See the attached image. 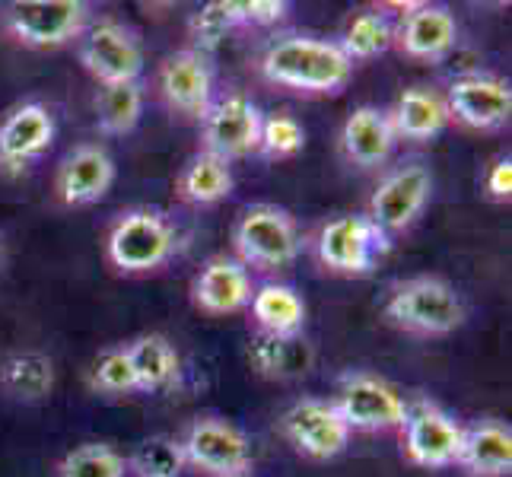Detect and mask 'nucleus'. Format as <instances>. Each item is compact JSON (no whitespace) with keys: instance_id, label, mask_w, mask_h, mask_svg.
Segmentation results:
<instances>
[{"instance_id":"obj_33","label":"nucleus","mask_w":512,"mask_h":477,"mask_svg":"<svg viewBox=\"0 0 512 477\" xmlns=\"http://www.w3.org/2000/svg\"><path fill=\"white\" fill-rule=\"evenodd\" d=\"M90 385L102 395H128L137 392V379H134V366L128 357V347H109L99 353V360L93 363Z\"/></svg>"},{"instance_id":"obj_35","label":"nucleus","mask_w":512,"mask_h":477,"mask_svg":"<svg viewBox=\"0 0 512 477\" xmlns=\"http://www.w3.org/2000/svg\"><path fill=\"white\" fill-rule=\"evenodd\" d=\"M239 10H242V23L271 26V23L284 20L290 4H280V0H242Z\"/></svg>"},{"instance_id":"obj_16","label":"nucleus","mask_w":512,"mask_h":477,"mask_svg":"<svg viewBox=\"0 0 512 477\" xmlns=\"http://www.w3.org/2000/svg\"><path fill=\"white\" fill-rule=\"evenodd\" d=\"M160 93L172 112L201 121L207 105L214 102V70L207 55L194 48L169 55L160 67Z\"/></svg>"},{"instance_id":"obj_1","label":"nucleus","mask_w":512,"mask_h":477,"mask_svg":"<svg viewBox=\"0 0 512 477\" xmlns=\"http://www.w3.org/2000/svg\"><path fill=\"white\" fill-rule=\"evenodd\" d=\"M261 74L268 83L293 93H338L353 74V61L338 42L312 35H284L261 55Z\"/></svg>"},{"instance_id":"obj_5","label":"nucleus","mask_w":512,"mask_h":477,"mask_svg":"<svg viewBox=\"0 0 512 477\" xmlns=\"http://www.w3.org/2000/svg\"><path fill=\"white\" fill-rule=\"evenodd\" d=\"M233 245L242 268L280 271L293 264L299 255V229L284 207L252 204L236 220Z\"/></svg>"},{"instance_id":"obj_38","label":"nucleus","mask_w":512,"mask_h":477,"mask_svg":"<svg viewBox=\"0 0 512 477\" xmlns=\"http://www.w3.org/2000/svg\"><path fill=\"white\" fill-rule=\"evenodd\" d=\"M236 477H252V474H236Z\"/></svg>"},{"instance_id":"obj_19","label":"nucleus","mask_w":512,"mask_h":477,"mask_svg":"<svg viewBox=\"0 0 512 477\" xmlns=\"http://www.w3.org/2000/svg\"><path fill=\"white\" fill-rule=\"evenodd\" d=\"M194 306L207 315H233L249 306L252 299V277L236 258L217 255L210 258L201 274L194 277Z\"/></svg>"},{"instance_id":"obj_37","label":"nucleus","mask_w":512,"mask_h":477,"mask_svg":"<svg viewBox=\"0 0 512 477\" xmlns=\"http://www.w3.org/2000/svg\"><path fill=\"white\" fill-rule=\"evenodd\" d=\"M0 264H4V242H0Z\"/></svg>"},{"instance_id":"obj_8","label":"nucleus","mask_w":512,"mask_h":477,"mask_svg":"<svg viewBox=\"0 0 512 477\" xmlns=\"http://www.w3.org/2000/svg\"><path fill=\"white\" fill-rule=\"evenodd\" d=\"M185 465L201 468L214 477L249 474L252 446L245 433L220 417H198L179 439Z\"/></svg>"},{"instance_id":"obj_22","label":"nucleus","mask_w":512,"mask_h":477,"mask_svg":"<svg viewBox=\"0 0 512 477\" xmlns=\"http://www.w3.org/2000/svg\"><path fill=\"white\" fill-rule=\"evenodd\" d=\"M249 360L268 379H296L312 369L315 350L303 334H258Z\"/></svg>"},{"instance_id":"obj_18","label":"nucleus","mask_w":512,"mask_h":477,"mask_svg":"<svg viewBox=\"0 0 512 477\" xmlns=\"http://www.w3.org/2000/svg\"><path fill=\"white\" fill-rule=\"evenodd\" d=\"M458 26L446 7L436 4H414L404 13L401 26L395 29V42L408 58L417 61H439L455 48Z\"/></svg>"},{"instance_id":"obj_17","label":"nucleus","mask_w":512,"mask_h":477,"mask_svg":"<svg viewBox=\"0 0 512 477\" xmlns=\"http://www.w3.org/2000/svg\"><path fill=\"white\" fill-rule=\"evenodd\" d=\"M115 182V159L99 144H83L64 156L55 191L67 207H90L109 194Z\"/></svg>"},{"instance_id":"obj_13","label":"nucleus","mask_w":512,"mask_h":477,"mask_svg":"<svg viewBox=\"0 0 512 477\" xmlns=\"http://www.w3.org/2000/svg\"><path fill=\"white\" fill-rule=\"evenodd\" d=\"M280 433L287 443L309 458H334L341 455L350 443V427L334 411V404L319 398H303L280 417Z\"/></svg>"},{"instance_id":"obj_31","label":"nucleus","mask_w":512,"mask_h":477,"mask_svg":"<svg viewBox=\"0 0 512 477\" xmlns=\"http://www.w3.org/2000/svg\"><path fill=\"white\" fill-rule=\"evenodd\" d=\"M125 471H128L125 458H121L112 446L86 443L64 458L58 468V477H125Z\"/></svg>"},{"instance_id":"obj_36","label":"nucleus","mask_w":512,"mask_h":477,"mask_svg":"<svg viewBox=\"0 0 512 477\" xmlns=\"http://www.w3.org/2000/svg\"><path fill=\"white\" fill-rule=\"evenodd\" d=\"M484 188L493 201H509V194H512V159H497L487 175H484Z\"/></svg>"},{"instance_id":"obj_7","label":"nucleus","mask_w":512,"mask_h":477,"mask_svg":"<svg viewBox=\"0 0 512 477\" xmlns=\"http://www.w3.org/2000/svg\"><path fill=\"white\" fill-rule=\"evenodd\" d=\"M261 109L245 93H223L207 105L201 115V140L204 150L220 159H242L258 150L261 140Z\"/></svg>"},{"instance_id":"obj_24","label":"nucleus","mask_w":512,"mask_h":477,"mask_svg":"<svg viewBox=\"0 0 512 477\" xmlns=\"http://www.w3.org/2000/svg\"><path fill=\"white\" fill-rule=\"evenodd\" d=\"M175 188H179V198L194 207L220 204L223 198L233 194V169H229L226 159L201 150L198 156H191L185 163Z\"/></svg>"},{"instance_id":"obj_12","label":"nucleus","mask_w":512,"mask_h":477,"mask_svg":"<svg viewBox=\"0 0 512 477\" xmlns=\"http://www.w3.org/2000/svg\"><path fill=\"white\" fill-rule=\"evenodd\" d=\"M404 430V452L420 468H449L458 462L462 449V427L452 414H446L433 401H417L408 408L401 423Z\"/></svg>"},{"instance_id":"obj_29","label":"nucleus","mask_w":512,"mask_h":477,"mask_svg":"<svg viewBox=\"0 0 512 477\" xmlns=\"http://www.w3.org/2000/svg\"><path fill=\"white\" fill-rule=\"evenodd\" d=\"M392 42H395V26L388 23V16L382 10H366L353 16L338 45L350 61H369L392 48Z\"/></svg>"},{"instance_id":"obj_9","label":"nucleus","mask_w":512,"mask_h":477,"mask_svg":"<svg viewBox=\"0 0 512 477\" xmlns=\"http://www.w3.org/2000/svg\"><path fill=\"white\" fill-rule=\"evenodd\" d=\"M411 404L392 382L369 373H353L341 382L334 411L350 430L379 433V430H398L404 417H408Z\"/></svg>"},{"instance_id":"obj_11","label":"nucleus","mask_w":512,"mask_h":477,"mask_svg":"<svg viewBox=\"0 0 512 477\" xmlns=\"http://www.w3.org/2000/svg\"><path fill=\"white\" fill-rule=\"evenodd\" d=\"M433 194V175L427 166L411 163L401 166L395 172H388L385 179L379 182V188L369 198V220H373L382 233H401L408 229L420 214L423 207L430 204Z\"/></svg>"},{"instance_id":"obj_27","label":"nucleus","mask_w":512,"mask_h":477,"mask_svg":"<svg viewBox=\"0 0 512 477\" xmlns=\"http://www.w3.org/2000/svg\"><path fill=\"white\" fill-rule=\"evenodd\" d=\"M252 315L261 334H299L306 322V303L299 299L293 287L284 284H264L252 290Z\"/></svg>"},{"instance_id":"obj_14","label":"nucleus","mask_w":512,"mask_h":477,"mask_svg":"<svg viewBox=\"0 0 512 477\" xmlns=\"http://www.w3.org/2000/svg\"><path fill=\"white\" fill-rule=\"evenodd\" d=\"M443 99H446L449 118L462 121L465 128H474V131L503 128L512 115L509 83H503L497 77H487V74L455 77Z\"/></svg>"},{"instance_id":"obj_6","label":"nucleus","mask_w":512,"mask_h":477,"mask_svg":"<svg viewBox=\"0 0 512 477\" xmlns=\"http://www.w3.org/2000/svg\"><path fill=\"white\" fill-rule=\"evenodd\" d=\"M80 61L102 86L134 83L144 70V48L125 23L99 20L80 35Z\"/></svg>"},{"instance_id":"obj_3","label":"nucleus","mask_w":512,"mask_h":477,"mask_svg":"<svg viewBox=\"0 0 512 477\" xmlns=\"http://www.w3.org/2000/svg\"><path fill=\"white\" fill-rule=\"evenodd\" d=\"M90 26L83 0H10L0 4V29L23 48H61Z\"/></svg>"},{"instance_id":"obj_4","label":"nucleus","mask_w":512,"mask_h":477,"mask_svg":"<svg viewBox=\"0 0 512 477\" xmlns=\"http://www.w3.org/2000/svg\"><path fill=\"white\" fill-rule=\"evenodd\" d=\"M179 236L175 226L150 207H134L121 214L105 239V255L121 274H150L172 258Z\"/></svg>"},{"instance_id":"obj_32","label":"nucleus","mask_w":512,"mask_h":477,"mask_svg":"<svg viewBox=\"0 0 512 477\" xmlns=\"http://www.w3.org/2000/svg\"><path fill=\"white\" fill-rule=\"evenodd\" d=\"M128 465L137 477H179L185 468V458L179 449V439L153 436L137 446Z\"/></svg>"},{"instance_id":"obj_30","label":"nucleus","mask_w":512,"mask_h":477,"mask_svg":"<svg viewBox=\"0 0 512 477\" xmlns=\"http://www.w3.org/2000/svg\"><path fill=\"white\" fill-rule=\"evenodd\" d=\"M236 26H242L239 0H214V4H204L188 23V35L194 42V51H201V55L214 51Z\"/></svg>"},{"instance_id":"obj_21","label":"nucleus","mask_w":512,"mask_h":477,"mask_svg":"<svg viewBox=\"0 0 512 477\" xmlns=\"http://www.w3.org/2000/svg\"><path fill=\"white\" fill-rule=\"evenodd\" d=\"M471 477H506L512 471V430L500 420H478L462 430L458 462Z\"/></svg>"},{"instance_id":"obj_2","label":"nucleus","mask_w":512,"mask_h":477,"mask_svg":"<svg viewBox=\"0 0 512 477\" xmlns=\"http://www.w3.org/2000/svg\"><path fill=\"white\" fill-rule=\"evenodd\" d=\"M465 299L443 277H411L392 287L385 299V318L395 328L423 338L452 334L465 325Z\"/></svg>"},{"instance_id":"obj_10","label":"nucleus","mask_w":512,"mask_h":477,"mask_svg":"<svg viewBox=\"0 0 512 477\" xmlns=\"http://www.w3.org/2000/svg\"><path fill=\"white\" fill-rule=\"evenodd\" d=\"M388 249V236L366 214H344L322 226L315 252L334 274H366Z\"/></svg>"},{"instance_id":"obj_25","label":"nucleus","mask_w":512,"mask_h":477,"mask_svg":"<svg viewBox=\"0 0 512 477\" xmlns=\"http://www.w3.org/2000/svg\"><path fill=\"white\" fill-rule=\"evenodd\" d=\"M128 347L137 392H163L179 379V353L163 334H140Z\"/></svg>"},{"instance_id":"obj_20","label":"nucleus","mask_w":512,"mask_h":477,"mask_svg":"<svg viewBox=\"0 0 512 477\" xmlns=\"http://www.w3.org/2000/svg\"><path fill=\"white\" fill-rule=\"evenodd\" d=\"M395 140H398V134L392 125V115L376 109V105H360V109H353L344 121V131H341L344 156L363 169L382 166L385 159L392 156Z\"/></svg>"},{"instance_id":"obj_15","label":"nucleus","mask_w":512,"mask_h":477,"mask_svg":"<svg viewBox=\"0 0 512 477\" xmlns=\"http://www.w3.org/2000/svg\"><path fill=\"white\" fill-rule=\"evenodd\" d=\"M55 140V115L42 102H23L0 118V169L16 175L39 159Z\"/></svg>"},{"instance_id":"obj_23","label":"nucleus","mask_w":512,"mask_h":477,"mask_svg":"<svg viewBox=\"0 0 512 477\" xmlns=\"http://www.w3.org/2000/svg\"><path fill=\"white\" fill-rule=\"evenodd\" d=\"M388 115H392L395 134L408 140H433L449 125L446 99L436 90H430V86H411V90H404Z\"/></svg>"},{"instance_id":"obj_26","label":"nucleus","mask_w":512,"mask_h":477,"mask_svg":"<svg viewBox=\"0 0 512 477\" xmlns=\"http://www.w3.org/2000/svg\"><path fill=\"white\" fill-rule=\"evenodd\" d=\"M0 385L20 401H42L55 388V363L39 350H16L0 363Z\"/></svg>"},{"instance_id":"obj_28","label":"nucleus","mask_w":512,"mask_h":477,"mask_svg":"<svg viewBox=\"0 0 512 477\" xmlns=\"http://www.w3.org/2000/svg\"><path fill=\"white\" fill-rule=\"evenodd\" d=\"M140 115H144V86L140 80L134 83H118V86H102L96 96V121L99 131L112 137H125L137 128Z\"/></svg>"},{"instance_id":"obj_34","label":"nucleus","mask_w":512,"mask_h":477,"mask_svg":"<svg viewBox=\"0 0 512 477\" xmlns=\"http://www.w3.org/2000/svg\"><path fill=\"white\" fill-rule=\"evenodd\" d=\"M306 144V131L299 125L296 118L290 115H271L261 121V140H258V150L268 156V159H287L296 156Z\"/></svg>"}]
</instances>
